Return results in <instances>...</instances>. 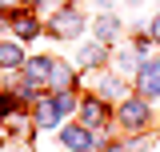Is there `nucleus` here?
<instances>
[{
  "mask_svg": "<svg viewBox=\"0 0 160 152\" xmlns=\"http://www.w3.org/2000/svg\"><path fill=\"white\" fill-rule=\"evenodd\" d=\"M152 40L160 44V12H156V20H152Z\"/></svg>",
  "mask_w": 160,
  "mask_h": 152,
  "instance_id": "obj_11",
  "label": "nucleus"
},
{
  "mask_svg": "<svg viewBox=\"0 0 160 152\" xmlns=\"http://www.w3.org/2000/svg\"><path fill=\"white\" fill-rule=\"evenodd\" d=\"M104 56H108V48H104V44H92V48L80 52V64H100Z\"/></svg>",
  "mask_w": 160,
  "mask_h": 152,
  "instance_id": "obj_7",
  "label": "nucleus"
},
{
  "mask_svg": "<svg viewBox=\"0 0 160 152\" xmlns=\"http://www.w3.org/2000/svg\"><path fill=\"white\" fill-rule=\"evenodd\" d=\"M136 84L144 96H160V60H144L136 68Z\"/></svg>",
  "mask_w": 160,
  "mask_h": 152,
  "instance_id": "obj_2",
  "label": "nucleus"
},
{
  "mask_svg": "<svg viewBox=\"0 0 160 152\" xmlns=\"http://www.w3.org/2000/svg\"><path fill=\"white\" fill-rule=\"evenodd\" d=\"M56 120H60V104H56V100H52V104L44 100V104L36 108V124H40V128H52Z\"/></svg>",
  "mask_w": 160,
  "mask_h": 152,
  "instance_id": "obj_6",
  "label": "nucleus"
},
{
  "mask_svg": "<svg viewBox=\"0 0 160 152\" xmlns=\"http://www.w3.org/2000/svg\"><path fill=\"white\" fill-rule=\"evenodd\" d=\"M0 64H20V44H0Z\"/></svg>",
  "mask_w": 160,
  "mask_h": 152,
  "instance_id": "obj_10",
  "label": "nucleus"
},
{
  "mask_svg": "<svg viewBox=\"0 0 160 152\" xmlns=\"http://www.w3.org/2000/svg\"><path fill=\"white\" fill-rule=\"evenodd\" d=\"M52 68H56V64H52L48 56H36L32 64H28V84H40V80H48V72H52Z\"/></svg>",
  "mask_w": 160,
  "mask_h": 152,
  "instance_id": "obj_5",
  "label": "nucleus"
},
{
  "mask_svg": "<svg viewBox=\"0 0 160 152\" xmlns=\"http://www.w3.org/2000/svg\"><path fill=\"white\" fill-rule=\"evenodd\" d=\"M48 28H52L56 36H80L84 16H80V12H72V8H64V12H56V16L48 20Z\"/></svg>",
  "mask_w": 160,
  "mask_h": 152,
  "instance_id": "obj_1",
  "label": "nucleus"
},
{
  "mask_svg": "<svg viewBox=\"0 0 160 152\" xmlns=\"http://www.w3.org/2000/svg\"><path fill=\"white\" fill-rule=\"evenodd\" d=\"M116 28H120V24H116V16H100V20H96V32H100V40L116 36Z\"/></svg>",
  "mask_w": 160,
  "mask_h": 152,
  "instance_id": "obj_9",
  "label": "nucleus"
},
{
  "mask_svg": "<svg viewBox=\"0 0 160 152\" xmlns=\"http://www.w3.org/2000/svg\"><path fill=\"white\" fill-rule=\"evenodd\" d=\"M120 120H124L128 128H144V124H148V104H144V100H124V104H120Z\"/></svg>",
  "mask_w": 160,
  "mask_h": 152,
  "instance_id": "obj_3",
  "label": "nucleus"
},
{
  "mask_svg": "<svg viewBox=\"0 0 160 152\" xmlns=\"http://www.w3.org/2000/svg\"><path fill=\"white\" fill-rule=\"evenodd\" d=\"M64 144L88 152V148H92V136H88V128H64Z\"/></svg>",
  "mask_w": 160,
  "mask_h": 152,
  "instance_id": "obj_4",
  "label": "nucleus"
},
{
  "mask_svg": "<svg viewBox=\"0 0 160 152\" xmlns=\"http://www.w3.org/2000/svg\"><path fill=\"white\" fill-rule=\"evenodd\" d=\"M100 120H104V104L100 100H88L84 104V124H100Z\"/></svg>",
  "mask_w": 160,
  "mask_h": 152,
  "instance_id": "obj_8",
  "label": "nucleus"
}]
</instances>
